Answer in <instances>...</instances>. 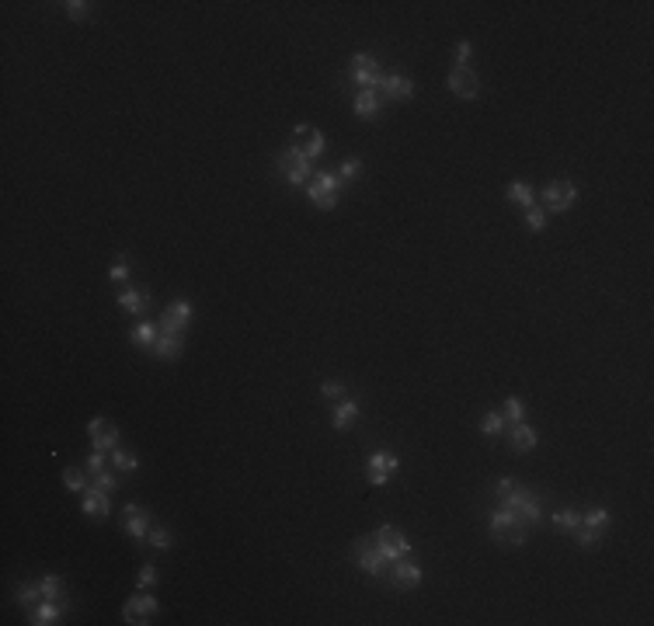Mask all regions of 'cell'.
Masks as SVG:
<instances>
[{
  "instance_id": "obj_41",
  "label": "cell",
  "mask_w": 654,
  "mask_h": 626,
  "mask_svg": "<svg viewBox=\"0 0 654 626\" xmlns=\"http://www.w3.org/2000/svg\"><path fill=\"white\" fill-rule=\"evenodd\" d=\"M94 487H101V491H108V494H112V491L119 487V480H115V473H112V470H101V473L94 477Z\"/></svg>"
},
{
  "instance_id": "obj_45",
  "label": "cell",
  "mask_w": 654,
  "mask_h": 626,
  "mask_svg": "<svg viewBox=\"0 0 654 626\" xmlns=\"http://www.w3.org/2000/svg\"><path fill=\"white\" fill-rule=\"evenodd\" d=\"M470 52H474V45H470V42H459V45H456V66H466Z\"/></svg>"
},
{
  "instance_id": "obj_43",
  "label": "cell",
  "mask_w": 654,
  "mask_h": 626,
  "mask_svg": "<svg viewBox=\"0 0 654 626\" xmlns=\"http://www.w3.org/2000/svg\"><path fill=\"white\" fill-rule=\"evenodd\" d=\"M63 7H67V14H70L74 21H84V18H87V7H91V4H87V0H67Z\"/></svg>"
},
{
  "instance_id": "obj_12",
  "label": "cell",
  "mask_w": 654,
  "mask_h": 626,
  "mask_svg": "<svg viewBox=\"0 0 654 626\" xmlns=\"http://www.w3.org/2000/svg\"><path fill=\"white\" fill-rule=\"evenodd\" d=\"M87 435H91V449H101V453H112L119 446V428L105 417H91L87 421Z\"/></svg>"
},
{
  "instance_id": "obj_5",
  "label": "cell",
  "mask_w": 654,
  "mask_h": 626,
  "mask_svg": "<svg viewBox=\"0 0 654 626\" xmlns=\"http://www.w3.org/2000/svg\"><path fill=\"white\" fill-rule=\"evenodd\" d=\"M157 598L154 595H147V588H136L129 598H125V605H122V620L125 623H132V626H143V623H150L154 616H157Z\"/></svg>"
},
{
  "instance_id": "obj_25",
  "label": "cell",
  "mask_w": 654,
  "mask_h": 626,
  "mask_svg": "<svg viewBox=\"0 0 654 626\" xmlns=\"http://www.w3.org/2000/svg\"><path fill=\"white\" fill-rule=\"evenodd\" d=\"M129 337H132L136 348H154L157 337H161V328H157L154 320H143V324H136V331L129 334Z\"/></svg>"
},
{
  "instance_id": "obj_32",
  "label": "cell",
  "mask_w": 654,
  "mask_h": 626,
  "mask_svg": "<svg viewBox=\"0 0 654 626\" xmlns=\"http://www.w3.org/2000/svg\"><path fill=\"white\" fill-rule=\"evenodd\" d=\"M334 174H338V181H341V185H348V181H355V178L362 174V161L348 157V161H341V164H338V170H334Z\"/></svg>"
},
{
  "instance_id": "obj_23",
  "label": "cell",
  "mask_w": 654,
  "mask_h": 626,
  "mask_svg": "<svg viewBox=\"0 0 654 626\" xmlns=\"http://www.w3.org/2000/svg\"><path fill=\"white\" fill-rule=\"evenodd\" d=\"M359 417V400H338V407H334V417H331V424L338 428V431H345L352 421Z\"/></svg>"
},
{
  "instance_id": "obj_1",
  "label": "cell",
  "mask_w": 654,
  "mask_h": 626,
  "mask_svg": "<svg viewBox=\"0 0 654 626\" xmlns=\"http://www.w3.org/2000/svg\"><path fill=\"white\" fill-rule=\"evenodd\" d=\"M498 504L508 508V511H515V515H522L529 526L543 522V501L536 498L529 487H519L512 477H501L498 480Z\"/></svg>"
},
{
  "instance_id": "obj_24",
  "label": "cell",
  "mask_w": 654,
  "mask_h": 626,
  "mask_svg": "<svg viewBox=\"0 0 654 626\" xmlns=\"http://www.w3.org/2000/svg\"><path fill=\"white\" fill-rule=\"evenodd\" d=\"M352 108H355L359 119H372V115L379 112V94H376V91H359L355 101H352Z\"/></svg>"
},
{
  "instance_id": "obj_37",
  "label": "cell",
  "mask_w": 654,
  "mask_h": 626,
  "mask_svg": "<svg viewBox=\"0 0 654 626\" xmlns=\"http://www.w3.org/2000/svg\"><path fill=\"white\" fill-rule=\"evenodd\" d=\"M129 275H132V272H129V261H125V254H119V261L112 265L108 279H112V282H129Z\"/></svg>"
},
{
  "instance_id": "obj_4",
  "label": "cell",
  "mask_w": 654,
  "mask_h": 626,
  "mask_svg": "<svg viewBox=\"0 0 654 626\" xmlns=\"http://www.w3.org/2000/svg\"><path fill=\"white\" fill-rule=\"evenodd\" d=\"M352 81H355V87L359 91H383V70H379V63H376V56H369V52H355L352 56Z\"/></svg>"
},
{
  "instance_id": "obj_44",
  "label": "cell",
  "mask_w": 654,
  "mask_h": 626,
  "mask_svg": "<svg viewBox=\"0 0 654 626\" xmlns=\"http://www.w3.org/2000/svg\"><path fill=\"white\" fill-rule=\"evenodd\" d=\"M154 581H157V567H154V564H147V567L139 571V581H136V588H150Z\"/></svg>"
},
{
  "instance_id": "obj_27",
  "label": "cell",
  "mask_w": 654,
  "mask_h": 626,
  "mask_svg": "<svg viewBox=\"0 0 654 626\" xmlns=\"http://www.w3.org/2000/svg\"><path fill=\"white\" fill-rule=\"evenodd\" d=\"M508 199H512L515 206H522V209L536 206V195H532V188L526 185V181H512V185H508Z\"/></svg>"
},
{
  "instance_id": "obj_40",
  "label": "cell",
  "mask_w": 654,
  "mask_h": 626,
  "mask_svg": "<svg viewBox=\"0 0 654 626\" xmlns=\"http://www.w3.org/2000/svg\"><path fill=\"white\" fill-rule=\"evenodd\" d=\"M574 540L581 543L585 550H592V546L599 543V533H595V529H588V526H578V529H574Z\"/></svg>"
},
{
  "instance_id": "obj_33",
  "label": "cell",
  "mask_w": 654,
  "mask_h": 626,
  "mask_svg": "<svg viewBox=\"0 0 654 626\" xmlns=\"http://www.w3.org/2000/svg\"><path fill=\"white\" fill-rule=\"evenodd\" d=\"M14 598H18L21 605H32V602H39V598H42V584H32V581L18 584V591H14Z\"/></svg>"
},
{
  "instance_id": "obj_18",
  "label": "cell",
  "mask_w": 654,
  "mask_h": 626,
  "mask_svg": "<svg viewBox=\"0 0 654 626\" xmlns=\"http://www.w3.org/2000/svg\"><path fill=\"white\" fill-rule=\"evenodd\" d=\"M119 306H122L125 313H139V317H147L150 313V306H154V296L147 289H129V286H122L119 289Z\"/></svg>"
},
{
  "instance_id": "obj_42",
  "label": "cell",
  "mask_w": 654,
  "mask_h": 626,
  "mask_svg": "<svg viewBox=\"0 0 654 626\" xmlns=\"http://www.w3.org/2000/svg\"><path fill=\"white\" fill-rule=\"evenodd\" d=\"M101 470H108V466H105V453H101V449H91V456H87V473L98 477Z\"/></svg>"
},
{
  "instance_id": "obj_13",
  "label": "cell",
  "mask_w": 654,
  "mask_h": 626,
  "mask_svg": "<svg viewBox=\"0 0 654 626\" xmlns=\"http://www.w3.org/2000/svg\"><path fill=\"white\" fill-rule=\"evenodd\" d=\"M446 83H449L452 94L463 98V101H474V98L481 94V81H477V74H474L470 66H452Z\"/></svg>"
},
{
  "instance_id": "obj_38",
  "label": "cell",
  "mask_w": 654,
  "mask_h": 626,
  "mask_svg": "<svg viewBox=\"0 0 654 626\" xmlns=\"http://www.w3.org/2000/svg\"><path fill=\"white\" fill-rule=\"evenodd\" d=\"M150 546H157V550H171L174 546V536L167 533V529H150Z\"/></svg>"
},
{
  "instance_id": "obj_22",
  "label": "cell",
  "mask_w": 654,
  "mask_h": 626,
  "mask_svg": "<svg viewBox=\"0 0 654 626\" xmlns=\"http://www.w3.org/2000/svg\"><path fill=\"white\" fill-rule=\"evenodd\" d=\"M181 348H185V337H181V334L161 331L157 344H154V355H161V359H178V355H181Z\"/></svg>"
},
{
  "instance_id": "obj_10",
  "label": "cell",
  "mask_w": 654,
  "mask_h": 626,
  "mask_svg": "<svg viewBox=\"0 0 654 626\" xmlns=\"http://www.w3.org/2000/svg\"><path fill=\"white\" fill-rule=\"evenodd\" d=\"M292 150L314 164V161L327 150V139L317 132V129H310V125H296V132H292Z\"/></svg>"
},
{
  "instance_id": "obj_17",
  "label": "cell",
  "mask_w": 654,
  "mask_h": 626,
  "mask_svg": "<svg viewBox=\"0 0 654 626\" xmlns=\"http://www.w3.org/2000/svg\"><path fill=\"white\" fill-rule=\"evenodd\" d=\"M390 584H397V588H418L421 584V567L411 560V557H401V560H390Z\"/></svg>"
},
{
  "instance_id": "obj_35",
  "label": "cell",
  "mask_w": 654,
  "mask_h": 626,
  "mask_svg": "<svg viewBox=\"0 0 654 626\" xmlns=\"http://www.w3.org/2000/svg\"><path fill=\"white\" fill-rule=\"evenodd\" d=\"M39 584H42V598H63V578L59 574H45Z\"/></svg>"
},
{
  "instance_id": "obj_16",
  "label": "cell",
  "mask_w": 654,
  "mask_h": 626,
  "mask_svg": "<svg viewBox=\"0 0 654 626\" xmlns=\"http://www.w3.org/2000/svg\"><path fill=\"white\" fill-rule=\"evenodd\" d=\"M192 303L188 299H178V303H171L167 310L161 313V331H174V334H185V328L192 324Z\"/></svg>"
},
{
  "instance_id": "obj_36",
  "label": "cell",
  "mask_w": 654,
  "mask_h": 626,
  "mask_svg": "<svg viewBox=\"0 0 654 626\" xmlns=\"http://www.w3.org/2000/svg\"><path fill=\"white\" fill-rule=\"evenodd\" d=\"M526 223H529V230H543V226H546V209L529 206L526 209Z\"/></svg>"
},
{
  "instance_id": "obj_28",
  "label": "cell",
  "mask_w": 654,
  "mask_h": 626,
  "mask_svg": "<svg viewBox=\"0 0 654 626\" xmlns=\"http://www.w3.org/2000/svg\"><path fill=\"white\" fill-rule=\"evenodd\" d=\"M108 456H112V466H115V470H122V473H136V470H139V459L132 456L129 449H122V446H115Z\"/></svg>"
},
{
  "instance_id": "obj_14",
  "label": "cell",
  "mask_w": 654,
  "mask_h": 626,
  "mask_svg": "<svg viewBox=\"0 0 654 626\" xmlns=\"http://www.w3.org/2000/svg\"><path fill=\"white\" fill-rule=\"evenodd\" d=\"M67 613H70V602H67V598H42V605L32 609L28 623L32 626H56V623H63Z\"/></svg>"
},
{
  "instance_id": "obj_30",
  "label": "cell",
  "mask_w": 654,
  "mask_h": 626,
  "mask_svg": "<svg viewBox=\"0 0 654 626\" xmlns=\"http://www.w3.org/2000/svg\"><path fill=\"white\" fill-rule=\"evenodd\" d=\"M501 415H505L508 424L526 421V404H522V397H508V400H505V407H501Z\"/></svg>"
},
{
  "instance_id": "obj_29",
  "label": "cell",
  "mask_w": 654,
  "mask_h": 626,
  "mask_svg": "<svg viewBox=\"0 0 654 626\" xmlns=\"http://www.w3.org/2000/svg\"><path fill=\"white\" fill-rule=\"evenodd\" d=\"M63 487H67V491H77V494H84L91 484H87V477H84L81 466H67V470H63Z\"/></svg>"
},
{
  "instance_id": "obj_8",
  "label": "cell",
  "mask_w": 654,
  "mask_h": 626,
  "mask_svg": "<svg viewBox=\"0 0 654 626\" xmlns=\"http://www.w3.org/2000/svg\"><path fill=\"white\" fill-rule=\"evenodd\" d=\"M279 170L286 174V181L292 185V188H299V185L306 188V185H310V178L317 174V170H314V164H310L306 157H299V153H296L292 146H289L286 153L279 157Z\"/></svg>"
},
{
  "instance_id": "obj_9",
  "label": "cell",
  "mask_w": 654,
  "mask_h": 626,
  "mask_svg": "<svg viewBox=\"0 0 654 626\" xmlns=\"http://www.w3.org/2000/svg\"><path fill=\"white\" fill-rule=\"evenodd\" d=\"M574 202H578V188H574L568 178L550 181V185L543 188V209H546V212H568Z\"/></svg>"
},
{
  "instance_id": "obj_11",
  "label": "cell",
  "mask_w": 654,
  "mask_h": 626,
  "mask_svg": "<svg viewBox=\"0 0 654 626\" xmlns=\"http://www.w3.org/2000/svg\"><path fill=\"white\" fill-rule=\"evenodd\" d=\"M394 470H397V456L390 453V449H379V453H372L366 463V473H369V484L372 487H386L390 484V477H394Z\"/></svg>"
},
{
  "instance_id": "obj_21",
  "label": "cell",
  "mask_w": 654,
  "mask_h": 626,
  "mask_svg": "<svg viewBox=\"0 0 654 626\" xmlns=\"http://www.w3.org/2000/svg\"><path fill=\"white\" fill-rule=\"evenodd\" d=\"M383 98H390V101H408V98H414V81L401 77V74H390V77L383 81Z\"/></svg>"
},
{
  "instance_id": "obj_20",
  "label": "cell",
  "mask_w": 654,
  "mask_h": 626,
  "mask_svg": "<svg viewBox=\"0 0 654 626\" xmlns=\"http://www.w3.org/2000/svg\"><path fill=\"white\" fill-rule=\"evenodd\" d=\"M508 442H512V449H515V453H532V449H536V431H532L526 421L508 424Z\"/></svg>"
},
{
  "instance_id": "obj_19",
  "label": "cell",
  "mask_w": 654,
  "mask_h": 626,
  "mask_svg": "<svg viewBox=\"0 0 654 626\" xmlns=\"http://www.w3.org/2000/svg\"><path fill=\"white\" fill-rule=\"evenodd\" d=\"M81 508H84V515H87V518H105V515L112 511L108 491H101V487H94V484H91V487L84 491V504H81Z\"/></svg>"
},
{
  "instance_id": "obj_7",
  "label": "cell",
  "mask_w": 654,
  "mask_h": 626,
  "mask_svg": "<svg viewBox=\"0 0 654 626\" xmlns=\"http://www.w3.org/2000/svg\"><path fill=\"white\" fill-rule=\"evenodd\" d=\"M376 546H379V553L386 557V560H401V557H411V543L408 536L397 529V526H379L376 529Z\"/></svg>"
},
{
  "instance_id": "obj_34",
  "label": "cell",
  "mask_w": 654,
  "mask_h": 626,
  "mask_svg": "<svg viewBox=\"0 0 654 626\" xmlns=\"http://www.w3.org/2000/svg\"><path fill=\"white\" fill-rule=\"evenodd\" d=\"M553 526H561V529H578L581 526V515L574 511V508H561V511H553Z\"/></svg>"
},
{
  "instance_id": "obj_31",
  "label": "cell",
  "mask_w": 654,
  "mask_h": 626,
  "mask_svg": "<svg viewBox=\"0 0 654 626\" xmlns=\"http://www.w3.org/2000/svg\"><path fill=\"white\" fill-rule=\"evenodd\" d=\"M505 428H508V421H505L501 411H490V415L481 417V431H484V435H501Z\"/></svg>"
},
{
  "instance_id": "obj_39",
  "label": "cell",
  "mask_w": 654,
  "mask_h": 626,
  "mask_svg": "<svg viewBox=\"0 0 654 626\" xmlns=\"http://www.w3.org/2000/svg\"><path fill=\"white\" fill-rule=\"evenodd\" d=\"M321 393H324L327 400H334V404L348 397V390H345V383H334V379H331V383H324V386H321Z\"/></svg>"
},
{
  "instance_id": "obj_2",
  "label": "cell",
  "mask_w": 654,
  "mask_h": 626,
  "mask_svg": "<svg viewBox=\"0 0 654 626\" xmlns=\"http://www.w3.org/2000/svg\"><path fill=\"white\" fill-rule=\"evenodd\" d=\"M488 526H490V533H494L498 540L512 543V546H522V543L529 540V529H532L522 515H515V511H508V508H501V504H494Z\"/></svg>"
},
{
  "instance_id": "obj_15",
  "label": "cell",
  "mask_w": 654,
  "mask_h": 626,
  "mask_svg": "<svg viewBox=\"0 0 654 626\" xmlns=\"http://www.w3.org/2000/svg\"><path fill=\"white\" fill-rule=\"evenodd\" d=\"M122 526L125 533L132 536V543H147L150 540V515L143 504H125L122 508Z\"/></svg>"
},
{
  "instance_id": "obj_3",
  "label": "cell",
  "mask_w": 654,
  "mask_h": 626,
  "mask_svg": "<svg viewBox=\"0 0 654 626\" xmlns=\"http://www.w3.org/2000/svg\"><path fill=\"white\" fill-rule=\"evenodd\" d=\"M306 195L317 209H334L338 206V195H341V181L334 170H317L306 185Z\"/></svg>"
},
{
  "instance_id": "obj_26",
  "label": "cell",
  "mask_w": 654,
  "mask_h": 626,
  "mask_svg": "<svg viewBox=\"0 0 654 626\" xmlns=\"http://www.w3.org/2000/svg\"><path fill=\"white\" fill-rule=\"evenodd\" d=\"M609 522H613V518H609V508H588V511L581 515V526L595 529L599 536H602V533L609 529Z\"/></svg>"
},
{
  "instance_id": "obj_6",
  "label": "cell",
  "mask_w": 654,
  "mask_h": 626,
  "mask_svg": "<svg viewBox=\"0 0 654 626\" xmlns=\"http://www.w3.org/2000/svg\"><path fill=\"white\" fill-rule=\"evenodd\" d=\"M355 564H359V571L369 574V578H383V574H386V567H390V560L379 553L376 540H359L355 543Z\"/></svg>"
}]
</instances>
